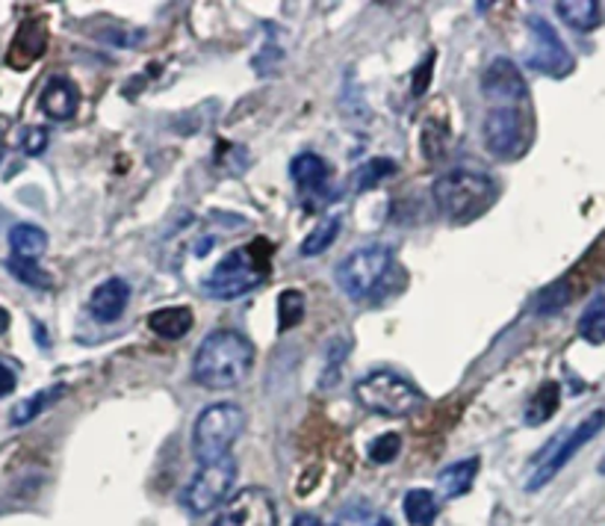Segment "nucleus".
Wrapping results in <instances>:
<instances>
[{
  "label": "nucleus",
  "mask_w": 605,
  "mask_h": 526,
  "mask_svg": "<svg viewBox=\"0 0 605 526\" xmlns=\"http://www.w3.org/2000/svg\"><path fill=\"white\" fill-rule=\"evenodd\" d=\"M402 512H405L411 526H431L437 517V496L426 488H414L405 494Z\"/></svg>",
  "instance_id": "412c9836"
},
{
  "label": "nucleus",
  "mask_w": 605,
  "mask_h": 526,
  "mask_svg": "<svg viewBox=\"0 0 605 526\" xmlns=\"http://www.w3.org/2000/svg\"><path fill=\"white\" fill-rule=\"evenodd\" d=\"M213 526H278V506L263 488H239L225 500Z\"/></svg>",
  "instance_id": "9b49d317"
},
{
  "label": "nucleus",
  "mask_w": 605,
  "mask_h": 526,
  "mask_svg": "<svg viewBox=\"0 0 605 526\" xmlns=\"http://www.w3.org/2000/svg\"><path fill=\"white\" fill-rule=\"evenodd\" d=\"M305 319V293L296 288L284 290L278 296V331H289Z\"/></svg>",
  "instance_id": "393cba45"
},
{
  "label": "nucleus",
  "mask_w": 605,
  "mask_h": 526,
  "mask_svg": "<svg viewBox=\"0 0 605 526\" xmlns=\"http://www.w3.org/2000/svg\"><path fill=\"white\" fill-rule=\"evenodd\" d=\"M372 526H393V521H390V517H376V524Z\"/></svg>",
  "instance_id": "c9c22d12"
},
{
  "label": "nucleus",
  "mask_w": 605,
  "mask_h": 526,
  "mask_svg": "<svg viewBox=\"0 0 605 526\" xmlns=\"http://www.w3.org/2000/svg\"><path fill=\"white\" fill-rule=\"evenodd\" d=\"M7 267H10L12 276H15L21 284H27V288H45V290H48L50 284H54L48 272H45V269H39V264H36V260L15 258V255H12V258L7 260Z\"/></svg>",
  "instance_id": "bb28decb"
},
{
  "label": "nucleus",
  "mask_w": 605,
  "mask_h": 526,
  "mask_svg": "<svg viewBox=\"0 0 605 526\" xmlns=\"http://www.w3.org/2000/svg\"><path fill=\"white\" fill-rule=\"evenodd\" d=\"M130 302V284L119 276H112V279L100 281L98 288L92 290L90 296V314L98 323H116V319L124 314Z\"/></svg>",
  "instance_id": "ddd939ff"
},
{
  "label": "nucleus",
  "mask_w": 605,
  "mask_h": 526,
  "mask_svg": "<svg viewBox=\"0 0 605 526\" xmlns=\"http://www.w3.org/2000/svg\"><path fill=\"white\" fill-rule=\"evenodd\" d=\"M7 328H10V311L0 308V335H3Z\"/></svg>",
  "instance_id": "f704fd0d"
},
{
  "label": "nucleus",
  "mask_w": 605,
  "mask_h": 526,
  "mask_svg": "<svg viewBox=\"0 0 605 526\" xmlns=\"http://www.w3.org/2000/svg\"><path fill=\"white\" fill-rule=\"evenodd\" d=\"M10 248L15 258H27L36 260L48 248V234L39 229V225H27V222H21L15 229L10 231Z\"/></svg>",
  "instance_id": "aec40b11"
},
{
  "label": "nucleus",
  "mask_w": 605,
  "mask_h": 526,
  "mask_svg": "<svg viewBox=\"0 0 605 526\" xmlns=\"http://www.w3.org/2000/svg\"><path fill=\"white\" fill-rule=\"evenodd\" d=\"M19 385V376H15V370L7 364V361H0V399L10 397L12 390Z\"/></svg>",
  "instance_id": "473e14b6"
},
{
  "label": "nucleus",
  "mask_w": 605,
  "mask_h": 526,
  "mask_svg": "<svg viewBox=\"0 0 605 526\" xmlns=\"http://www.w3.org/2000/svg\"><path fill=\"white\" fill-rule=\"evenodd\" d=\"M393 172H396V163H393V160L388 157L367 160V163L352 175V189H355V192H367V189L378 187V184L388 178V175H393Z\"/></svg>",
  "instance_id": "b1692460"
},
{
  "label": "nucleus",
  "mask_w": 605,
  "mask_h": 526,
  "mask_svg": "<svg viewBox=\"0 0 605 526\" xmlns=\"http://www.w3.org/2000/svg\"><path fill=\"white\" fill-rule=\"evenodd\" d=\"M246 432V411L237 402H213L192 426V456L199 465L228 458L239 435Z\"/></svg>",
  "instance_id": "7ed1b4c3"
},
{
  "label": "nucleus",
  "mask_w": 605,
  "mask_h": 526,
  "mask_svg": "<svg viewBox=\"0 0 605 526\" xmlns=\"http://www.w3.org/2000/svg\"><path fill=\"white\" fill-rule=\"evenodd\" d=\"M234 482H237V461H234V456L218 458L213 465H201L199 474L189 479V486L183 488L180 503H183L189 515H207V512H213V509L228 500Z\"/></svg>",
  "instance_id": "0eeeda50"
},
{
  "label": "nucleus",
  "mask_w": 605,
  "mask_h": 526,
  "mask_svg": "<svg viewBox=\"0 0 605 526\" xmlns=\"http://www.w3.org/2000/svg\"><path fill=\"white\" fill-rule=\"evenodd\" d=\"M482 90L487 98L502 101L499 107H517V101H526V83L511 60H494L482 78Z\"/></svg>",
  "instance_id": "f8f14e48"
},
{
  "label": "nucleus",
  "mask_w": 605,
  "mask_h": 526,
  "mask_svg": "<svg viewBox=\"0 0 605 526\" xmlns=\"http://www.w3.org/2000/svg\"><path fill=\"white\" fill-rule=\"evenodd\" d=\"M600 474H603V477H605V458H603V461H600Z\"/></svg>",
  "instance_id": "e433bc0d"
},
{
  "label": "nucleus",
  "mask_w": 605,
  "mask_h": 526,
  "mask_svg": "<svg viewBox=\"0 0 605 526\" xmlns=\"http://www.w3.org/2000/svg\"><path fill=\"white\" fill-rule=\"evenodd\" d=\"M478 465H482V458L470 456L461 458L455 465L443 467L440 474H437V496L440 500H458V496H464L473 486V479L478 474Z\"/></svg>",
  "instance_id": "2eb2a0df"
},
{
  "label": "nucleus",
  "mask_w": 605,
  "mask_h": 526,
  "mask_svg": "<svg viewBox=\"0 0 605 526\" xmlns=\"http://www.w3.org/2000/svg\"><path fill=\"white\" fill-rule=\"evenodd\" d=\"M260 243L234 248L230 255L218 260L216 269L204 281V290L218 302H230L260 288L269 276V252H258Z\"/></svg>",
  "instance_id": "20e7f679"
},
{
  "label": "nucleus",
  "mask_w": 605,
  "mask_h": 526,
  "mask_svg": "<svg viewBox=\"0 0 605 526\" xmlns=\"http://www.w3.org/2000/svg\"><path fill=\"white\" fill-rule=\"evenodd\" d=\"M340 237V219L337 217H328L319 222L317 229L308 231V237L301 239V255L305 258H317V255H322L325 248L334 246V239Z\"/></svg>",
  "instance_id": "5701e85b"
},
{
  "label": "nucleus",
  "mask_w": 605,
  "mask_h": 526,
  "mask_svg": "<svg viewBox=\"0 0 605 526\" xmlns=\"http://www.w3.org/2000/svg\"><path fill=\"white\" fill-rule=\"evenodd\" d=\"M603 429H605V411H594V414H588V418L582 420V423H579V426H576L570 435L558 437L553 456L546 458V461H541L535 474L529 477L526 491H541L544 486H549V482H553V479H556L558 474L565 470L567 461H570V458H573L579 449L585 447L588 441H594V437L600 435Z\"/></svg>",
  "instance_id": "9d476101"
},
{
  "label": "nucleus",
  "mask_w": 605,
  "mask_h": 526,
  "mask_svg": "<svg viewBox=\"0 0 605 526\" xmlns=\"http://www.w3.org/2000/svg\"><path fill=\"white\" fill-rule=\"evenodd\" d=\"M390 267H393V252L388 246L357 248L334 267V281L352 302H364L388 279Z\"/></svg>",
  "instance_id": "423d86ee"
},
{
  "label": "nucleus",
  "mask_w": 605,
  "mask_h": 526,
  "mask_svg": "<svg viewBox=\"0 0 605 526\" xmlns=\"http://www.w3.org/2000/svg\"><path fill=\"white\" fill-rule=\"evenodd\" d=\"M48 130L45 128H27L24 130V137H21V151L27 154V157H39L41 151L48 149Z\"/></svg>",
  "instance_id": "7c9ffc66"
},
{
  "label": "nucleus",
  "mask_w": 605,
  "mask_h": 526,
  "mask_svg": "<svg viewBox=\"0 0 605 526\" xmlns=\"http://www.w3.org/2000/svg\"><path fill=\"white\" fill-rule=\"evenodd\" d=\"M485 149L499 160H517L529 149V125L520 107H494L482 125Z\"/></svg>",
  "instance_id": "1a4fd4ad"
},
{
  "label": "nucleus",
  "mask_w": 605,
  "mask_h": 526,
  "mask_svg": "<svg viewBox=\"0 0 605 526\" xmlns=\"http://www.w3.org/2000/svg\"><path fill=\"white\" fill-rule=\"evenodd\" d=\"M529 27V45L523 54V62L537 74L546 78H567L573 71V54L567 50V45L558 39L556 27L541 15H532L526 21Z\"/></svg>",
  "instance_id": "6e6552de"
},
{
  "label": "nucleus",
  "mask_w": 605,
  "mask_h": 526,
  "mask_svg": "<svg viewBox=\"0 0 605 526\" xmlns=\"http://www.w3.org/2000/svg\"><path fill=\"white\" fill-rule=\"evenodd\" d=\"M435 204L449 222H473L497 196L494 178L476 170H452L435 180Z\"/></svg>",
  "instance_id": "f03ea898"
},
{
  "label": "nucleus",
  "mask_w": 605,
  "mask_h": 526,
  "mask_svg": "<svg viewBox=\"0 0 605 526\" xmlns=\"http://www.w3.org/2000/svg\"><path fill=\"white\" fill-rule=\"evenodd\" d=\"M399 453H402V437H399L396 432L381 435L378 441H372V447H369V458H372L376 465H390Z\"/></svg>",
  "instance_id": "c85d7f7f"
},
{
  "label": "nucleus",
  "mask_w": 605,
  "mask_h": 526,
  "mask_svg": "<svg viewBox=\"0 0 605 526\" xmlns=\"http://www.w3.org/2000/svg\"><path fill=\"white\" fill-rule=\"evenodd\" d=\"M69 394L66 385H54L45 387V390H36L33 397L21 399L19 406L12 408V426H27L36 418H41V411H48L50 406H57L62 397Z\"/></svg>",
  "instance_id": "f3484780"
},
{
  "label": "nucleus",
  "mask_w": 605,
  "mask_h": 526,
  "mask_svg": "<svg viewBox=\"0 0 605 526\" xmlns=\"http://www.w3.org/2000/svg\"><path fill=\"white\" fill-rule=\"evenodd\" d=\"M348 343L346 340H334V343H331V349H328V376H322V382H319V385L322 387H331L334 385V382H337L340 378V367H343V358L348 355Z\"/></svg>",
  "instance_id": "c756f323"
},
{
  "label": "nucleus",
  "mask_w": 605,
  "mask_h": 526,
  "mask_svg": "<svg viewBox=\"0 0 605 526\" xmlns=\"http://www.w3.org/2000/svg\"><path fill=\"white\" fill-rule=\"evenodd\" d=\"M39 107L54 121L74 119L80 107V90L69 78H50L39 95Z\"/></svg>",
  "instance_id": "4468645a"
},
{
  "label": "nucleus",
  "mask_w": 605,
  "mask_h": 526,
  "mask_svg": "<svg viewBox=\"0 0 605 526\" xmlns=\"http://www.w3.org/2000/svg\"><path fill=\"white\" fill-rule=\"evenodd\" d=\"M372 524H376L372 506H369L367 500H355V503H348V506L340 509L331 526H372Z\"/></svg>",
  "instance_id": "cd10ccee"
},
{
  "label": "nucleus",
  "mask_w": 605,
  "mask_h": 526,
  "mask_svg": "<svg viewBox=\"0 0 605 526\" xmlns=\"http://www.w3.org/2000/svg\"><path fill=\"white\" fill-rule=\"evenodd\" d=\"M289 175H293V180L298 184V189L310 192V189H319L322 184H325L328 163L319 157V154H313V151H305V154L293 157V163H289Z\"/></svg>",
  "instance_id": "6ab92c4d"
},
{
  "label": "nucleus",
  "mask_w": 605,
  "mask_h": 526,
  "mask_svg": "<svg viewBox=\"0 0 605 526\" xmlns=\"http://www.w3.org/2000/svg\"><path fill=\"white\" fill-rule=\"evenodd\" d=\"M579 335L594 343V347H603L605 343V299H596L594 305L582 314L579 319Z\"/></svg>",
  "instance_id": "a878e982"
},
{
  "label": "nucleus",
  "mask_w": 605,
  "mask_h": 526,
  "mask_svg": "<svg viewBox=\"0 0 605 526\" xmlns=\"http://www.w3.org/2000/svg\"><path fill=\"white\" fill-rule=\"evenodd\" d=\"M192 311L183 308V305H171V308H159L149 317V328L163 340H180L187 338L192 331Z\"/></svg>",
  "instance_id": "dca6fc26"
},
{
  "label": "nucleus",
  "mask_w": 605,
  "mask_h": 526,
  "mask_svg": "<svg viewBox=\"0 0 605 526\" xmlns=\"http://www.w3.org/2000/svg\"><path fill=\"white\" fill-rule=\"evenodd\" d=\"M0 157H3V145H0Z\"/></svg>",
  "instance_id": "4c0bfd02"
},
{
  "label": "nucleus",
  "mask_w": 605,
  "mask_h": 526,
  "mask_svg": "<svg viewBox=\"0 0 605 526\" xmlns=\"http://www.w3.org/2000/svg\"><path fill=\"white\" fill-rule=\"evenodd\" d=\"M558 402H561V385L558 382H546L541 385L532 402L526 408V423L529 426H537V423H546L558 411Z\"/></svg>",
  "instance_id": "4be33fe9"
},
{
  "label": "nucleus",
  "mask_w": 605,
  "mask_h": 526,
  "mask_svg": "<svg viewBox=\"0 0 605 526\" xmlns=\"http://www.w3.org/2000/svg\"><path fill=\"white\" fill-rule=\"evenodd\" d=\"M556 12L561 15V21L565 24H570L573 31H594L596 24L603 21V7L596 3V0H561V3H556Z\"/></svg>",
  "instance_id": "a211bd4d"
},
{
  "label": "nucleus",
  "mask_w": 605,
  "mask_h": 526,
  "mask_svg": "<svg viewBox=\"0 0 605 526\" xmlns=\"http://www.w3.org/2000/svg\"><path fill=\"white\" fill-rule=\"evenodd\" d=\"M293 526H322V521H319L317 515H308V512H305V515H298L296 521H293Z\"/></svg>",
  "instance_id": "72a5a7b5"
},
{
  "label": "nucleus",
  "mask_w": 605,
  "mask_h": 526,
  "mask_svg": "<svg viewBox=\"0 0 605 526\" xmlns=\"http://www.w3.org/2000/svg\"><path fill=\"white\" fill-rule=\"evenodd\" d=\"M254 367V347L234 328H216L201 340L192 358V382L207 390H230Z\"/></svg>",
  "instance_id": "f257e3e1"
},
{
  "label": "nucleus",
  "mask_w": 605,
  "mask_h": 526,
  "mask_svg": "<svg viewBox=\"0 0 605 526\" xmlns=\"http://www.w3.org/2000/svg\"><path fill=\"white\" fill-rule=\"evenodd\" d=\"M355 399L378 418H407L423 406V394L411 378L399 376L393 370H376L355 385Z\"/></svg>",
  "instance_id": "39448f33"
},
{
  "label": "nucleus",
  "mask_w": 605,
  "mask_h": 526,
  "mask_svg": "<svg viewBox=\"0 0 605 526\" xmlns=\"http://www.w3.org/2000/svg\"><path fill=\"white\" fill-rule=\"evenodd\" d=\"M431 71H435V54H428L426 62H423V71L417 69V74H414V95H426L428 90V80H431Z\"/></svg>",
  "instance_id": "2f4dec72"
}]
</instances>
